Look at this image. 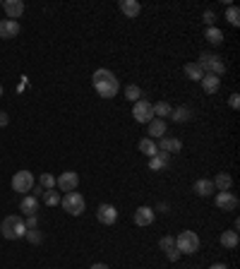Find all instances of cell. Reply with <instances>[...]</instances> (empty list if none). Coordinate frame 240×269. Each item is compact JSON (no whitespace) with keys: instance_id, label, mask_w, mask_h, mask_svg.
<instances>
[{"instance_id":"cell-1","label":"cell","mask_w":240,"mask_h":269,"mask_svg":"<svg viewBox=\"0 0 240 269\" xmlns=\"http://www.w3.org/2000/svg\"><path fill=\"white\" fill-rule=\"evenodd\" d=\"M91 84H94V89H96V94L101 99H113L120 89L118 77L113 75L110 70H106V67H98L96 72L91 75Z\"/></svg>"},{"instance_id":"cell-2","label":"cell","mask_w":240,"mask_h":269,"mask_svg":"<svg viewBox=\"0 0 240 269\" xmlns=\"http://www.w3.org/2000/svg\"><path fill=\"white\" fill-rule=\"evenodd\" d=\"M0 233L3 238H8V240H17V238H24L27 233V226H24V219L22 216H5L3 219V224H0Z\"/></svg>"},{"instance_id":"cell-3","label":"cell","mask_w":240,"mask_h":269,"mask_svg":"<svg viewBox=\"0 0 240 269\" xmlns=\"http://www.w3.org/2000/svg\"><path fill=\"white\" fill-rule=\"evenodd\" d=\"M197 65L202 67V72L204 75H214V77H221L223 72H226V63L218 58L216 53H204L199 55V60H197Z\"/></svg>"},{"instance_id":"cell-4","label":"cell","mask_w":240,"mask_h":269,"mask_svg":"<svg viewBox=\"0 0 240 269\" xmlns=\"http://www.w3.org/2000/svg\"><path fill=\"white\" fill-rule=\"evenodd\" d=\"M175 248L180 250V255H192L199 250V236L195 231H180L175 236Z\"/></svg>"},{"instance_id":"cell-5","label":"cell","mask_w":240,"mask_h":269,"mask_svg":"<svg viewBox=\"0 0 240 269\" xmlns=\"http://www.w3.org/2000/svg\"><path fill=\"white\" fill-rule=\"evenodd\" d=\"M60 205H63V209H65L67 214L79 216L82 212H84L87 202H84V195H79V193L75 190V193H65V197L60 200Z\"/></svg>"},{"instance_id":"cell-6","label":"cell","mask_w":240,"mask_h":269,"mask_svg":"<svg viewBox=\"0 0 240 269\" xmlns=\"http://www.w3.org/2000/svg\"><path fill=\"white\" fill-rule=\"evenodd\" d=\"M34 188V173L32 171H17L12 175V190L15 193H32Z\"/></svg>"},{"instance_id":"cell-7","label":"cell","mask_w":240,"mask_h":269,"mask_svg":"<svg viewBox=\"0 0 240 269\" xmlns=\"http://www.w3.org/2000/svg\"><path fill=\"white\" fill-rule=\"evenodd\" d=\"M77 185H79V175L75 171H65L55 178V188H60L63 193H75Z\"/></svg>"},{"instance_id":"cell-8","label":"cell","mask_w":240,"mask_h":269,"mask_svg":"<svg viewBox=\"0 0 240 269\" xmlns=\"http://www.w3.org/2000/svg\"><path fill=\"white\" fill-rule=\"evenodd\" d=\"M132 116H135L137 123H149V120H154L152 104H149L147 99H140V101L135 104V108H132Z\"/></svg>"},{"instance_id":"cell-9","label":"cell","mask_w":240,"mask_h":269,"mask_svg":"<svg viewBox=\"0 0 240 269\" xmlns=\"http://www.w3.org/2000/svg\"><path fill=\"white\" fill-rule=\"evenodd\" d=\"M214 202H216V207L218 209H221V212H235V209H238V197H235V195L230 193H216V200H214Z\"/></svg>"},{"instance_id":"cell-10","label":"cell","mask_w":240,"mask_h":269,"mask_svg":"<svg viewBox=\"0 0 240 269\" xmlns=\"http://www.w3.org/2000/svg\"><path fill=\"white\" fill-rule=\"evenodd\" d=\"M96 219L101 224H106V226H113V224L118 221V209L113 205H101L96 209Z\"/></svg>"},{"instance_id":"cell-11","label":"cell","mask_w":240,"mask_h":269,"mask_svg":"<svg viewBox=\"0 0 240 269\" xmlns=\"http://www.w3.org/2000/svg\"><path fill=\"white\" fill-rule=\"evenodd\" d=\"M154 219H156V212H154L152 207H140L135 212V224L137 226H152Z\"/></svg>"},{"instance_id":"cell-12","label":"cell","mask_w":240,"mask_h":269,"mask_svg":"<svg viewBox=\"0 0 240 269\" xmlns=\"http://www.w3.org/2000/svg\"><path fill=\"white\" fill-rule=\"evenodd\" d=\"M3 8H5V15H8V20H20L24 12V3L22 0H5L3 3Z\"/></svg>"},{"instance_id":"cell-13","label":"cell","mask_w":240,"mask_h":269,"mask_svg":"<svg viewBox=\"0 0 240 269\" xmlns=\"http://www.w3.org/2000/svg\"><path fill=\"white\" fill-rule=\"evenodd\" d=\"M156 147H159V151H166V154H178V151L183 149V142L178 140V137H166L164 135Z\"/></svg>"},{"instance_id":"cell-14","label":"cell","mask_w":240,"mask_h":269,"mask_svg":"<svg viewBox=\"0 0 240 269\" xmlns=\"http://www.w3.org/2000/svg\"><path fill=\"white\" fill-rule=\"evenodd\" d=\"M20 34V22L0 20V39H15Z\"/></svg>"},{"instance_id":"cell-15","label":"cell","mask_w":240,"mask_h":269,"mask_svg":"<svg viewBox=\"0 0 240 269\" xmlns=\"http://www.w3.org/2000/svg\"><path fill=\"white\" fill-rule=\"evenodd\" d=\"M120 10H123V15H125V17L135 20V17L142 12V5H140L137 0H120Z\"/></svg>"},{"instance_id":"cell-16","label":"cell","mask_w":240,"mask_h":269,"mask_svg":"<svg viewBox=\"0 0 240 269\" xmlns=\"http://www.w3.org/2000/svg\"><path fill=\"white\" fill-rule=\"evenodd\" d=\"M168 161H171V154L159 151L156 156L149 159V168H152V171H164V168H168Z\"/></svg>"},{"instance_id":"cell-17","label":"cell","mask_w":240,"mask_h":269,"mask_svg":"<svg viewBox=\"0 0 240 269\" xmlns=\"http://www.w3.org/2000/svg\"><path fill=\"white\" fill-rule=\"evenodd\" d=\"M147 125H149V132H147L149 137H156V140H161V137L166 135V120L154 118V120H149Z\"/></svg>"},{"instance_id":"cell-18","label":"cell","mask_w":240,"mask_h":269,"mask_svg":"<svg viewBox=\"0 0 240 269\" xmlns=\"http://www.w3.org/2000/svg\"><path fill=\"white\" fill-rule=\"evenodd\" d=\"M20 212H24L27 216H32L39 212V200L34 197V195H27V197H22V202H20Z\"/></svg>"},{"instance_id":"cell-19","label":"cell","mask_w":240,"mask_h":269,"mask_svg":"<svg viewBox=\"0 0 240 269\" xmlns=\"http://www.w3.org/2000/svg\"><path fill=\"white\" fill-rule=\"evenodd\" d=\"M192 190H195V193L199 195V197H209V195L216 193L214 183H211V181H207V178H199V181L195 183V188H192Z\"/></svg>"},{"instance_id":"cell-20","label":"cell","mask_w":240,"mask_h":269,"mask_svg":"<svg viewBox=\"0 0 240 269\" xmlns=\"http://www.w3.org/2000/svg\"><path fill=\"white\" fill-rule=\"evenodd\" d=\"M211 183H214V188H216L218 193H228L230 185H233V178H230L228 173H218V175L214 178V181H211Z\"/></svg>"},{"instance_id":"cell-21","label":"cell","mask_w":240,"mask_h":269,"mask_svg":"<svg viewBox=\"0 0 240 269\" xmlns=\"http://www.w3.org/2000/svg\"><path fill=\"white\" fill-rule=\"evenodd\" d=\"M238 243H240L238 231H223V233H221V245H223L226 250L238 248Z\"/></svg>"},{"instance_id":"cell-22","label":"cell","mask_w":240,"mask_h":269,"mask_svg":"<svg viewBox=\"0 0 240 269\" xmlns=\"http://www.w3.org/2000/svg\"><path fill=\"white\" fill-rule=\"evenodd\" d=\"M218 86H221V77H214V75L202 77V89H204L207 94H216Z\"/></svg>"},{"instance_id":"cell-23","label":"cell","mask_w":240,"mask_h":269,"mask_svg":"<svg viewBox=\"0 0 240 269\" xmlns=\"http://www.w3.org/2000/svg\"><path fill=\"white\" fill-rule=\"evenodd\" d=\"M183 72H185L187 79H192V82H202V77H204V72H202V67L197 63H187L185 67H183Z\"/></svg>"},{"instance_id":"cell-24","label":"cell","mask_w":240,"mask_h":269,"mask_svg":"<svg viewBox=\"0 0 240 269\" xmlns=\"http://www.w3.org/2000/svg\"><path fill=\"white\" fill-rule=\"evenodd\" d=\"M140 151H142V154H147V156L152 159V156H156V154H159V147H156V142H154L152 137H142V140H140Z\"/></svg>"},{"instance_id":"cell-25","label":"cell","mask_w":240,"mask_h":269,"mask_svg":"<svg viewBox=\"0 0 240 269\" xmlns=\"http://www.w3.org/2000/svg\"><path fill=\"white\" fill-rule=\"evenodd\" d=\"M190 118H192V111L187 106H180L171 111V120H175V123H187Z\"/></svg>"},{"instance_id":"cell-26","label":"cell","mask_w":240,"mask_h":269,"mask_svg":"<svg viewBox=\"0 0 240 269\" xmlns=\"http://www.w3.org/2000/svg\"><path fill=\"white\" fill-rule=\"evenodd\" d=\"M204 39H207L211 46H221V43H223V34H221V29H216V27H207Z\"/></svg>"},{"instance_id":"cell-27","label":"cell","mask_w":240,"mask_h":269,"mask_svg":"<svg viewBox=\"0 0 240 269\" xmlns=\"http://www.w3.org/2000/svg\"><path fill=\"white\" fill-rule=\"evenodd\" d=\"M152 111H154V116H156V118L164 120L166 116H171V111H173V108L168 106V101H159V104H152Z\"/></svg>"},{"instance_id":"cell-28","label":"cell","mask_w":240,"mask_h":269,"mask_svg":"<svg viewBox=\"0 0 240 269\" xmlns=\"http://www.w3.org/2000/svg\"><path fill=\"white\" fill-rule=\"evenodd\" d=\"M125 99L132 101V104H137V101L142 99V89H140L137 84H128L125 86Z\"/></svg>"},{"instance_id":"cell-29","label":"cell","mask_w":240,"mask_h":269,"mask_svg":"<svg viewBox=\"0 0 240 269\" xmlns=\"http://www.w3.org/2000/svg\"><path fill=\"white\" fill-rule=\"evenodd\" d=\"M226 20H228V24H233V27H240V10L235 5H228V8H226Z\"/></svg>"},{"instance_id":"cell-30","label":"cell","mask_w":240,"mask_h":269,"mask_svg":"<svg viewBox=\"0 0 240 269\" xmlns=\"http://www.w3.org/2000/svg\"><path fill=\"white\" fill-rule=\"evenodd\" d=\"M24 238H27L29 243H34V245H39V243L44 240V236H41V231H39V228H27Z\"/></svg>"},{"instance_id":"cell-31","label":"cell","mask_w":240,"mask_h":269,"mask_svg":"<svg viewBox=\"0 0 240 269\" xmlns=\"http://www.w3.org/2000/svg\"><path fill=\"white\" fill-rule=\"evenodd\" d=\"M39 185L44 188V190H53L55 188V178L51 173H41V178H39Z\"/></svg>"},{"instance_id":"cell-32","label":"cell","mask_w":240,"mask_h":269,"mask_svg":"<svg viewBox=\"0 0 240 269\" xmlns=\"http://www.w3.org/2000/svg\"><path fill=\"white\" fill-rule=\"evenodd\" d=\"M60 200H63V197H60L58 193H53V190H46V193H44V202H46L48 207L60 205Z\"/></svg>"},{"instance_id":"cell-33","label":"cell","mask_w":240,"mask_h":269,"mask_svg":"<svg viewBox=\"0 0 240 269\" xmlns=\"http://www.w3.org/2000/svg\"><path fill=\"white\" fill-rule=\"evenodd\" d=\"M159 245H161V250H168V248H175V238L173 236H164L161 240H159Z\"/></svg>"},{"instance_id":"cell-34","label":"cell","mask_w":240,"mask_h":269,"mask_svg":"<svg viewBox=\"0 0 240 269\" xmlns=\"http://www.w3.org/2000/svg\"><path fill=\"white\" fill-rule=\"evenodd\" d=\"M228 106L233 108V111H238V108H240V94H230V99H228Z\"/></svg>"},{"instance_id":"cell-35","label":"cell","mask_w":240,"mask_h":269,"mask_svg":"<svg viewBox=\"0 0 240 269\" xmlns=\"http://www.w3.org/2000/svg\"><path fill=\"white\" fill-rule=\"evenodd\" d=\"M214 22H216V15L211 10H207L204 12V24H207V27H214Z\"/></svg>"},{"instance_id":"cell-36","label":"cell","mask_w":240,"mask_h":269,"mask_svg":"<svg viewBox=\"0 0 240 269\" xmlns=\"http://www.w3.org/2000/svg\"><path fill=\"white\" fill-rule=\"evenodd\" d=\"M166 255H168V259H171V262H175V259H180V250H178V248H168V250H166Z\"/></svg>"},{"instance_id":"cell-37","label":"cell","mask_w":240,"mask_h":269,"mask_svg":"<svg viewBox=\"0 0 240 269\" xmlns=\"http://www.w3.org/2000/svg\"><path fill=\"white\" fill-rule=\"evenodd\" d=\"M36 224H39L36 214H32V216H27V219H24V226H27V228H36Z\"/></svg>"},{"instance_id":"cell-38","label":"cell","mask_w":240,"mask_h":269,"mask_svg":"<svg viewBox=\"0 0 240 269\" xmlns=\"http://www.w3.org/2000/svg\"><path fill=\"white\" fill-rule=\"evenodd\" d=\"M32 190H34V197H36V200H39V197H44V193H46V190L41 188V185H34Z\"/></svg>"},{"instance_id":"cell-39","label":"cell","mask_w":240,"mask_h":269,"mask_svg":"<svg viewBox=\"0 0 240 269\" xmlns=\"http://www.w3.org/2000/svg\"><path fill=\"white\" fill-rule=\"evenodd\" d=\"M8 123H10V118H8V113H5V111H0V128H5Z\"/></svg>"},{"instance_id":"cell-40","label":"cell","mask_w":240,"mask_h":269,"mask_svg":"<svg viewBox=\"0 0 240 269\" xmlns=\"http://www.w3.org/2000/svg\"><path fill=\"white\" fill-rule=\"evenodd\" d=\"M91 269H110L108 264H103V262H96V264H91Z\"/></svg>"},{"instance_id":"cell-41","label":"cell","mask_w":240,"mask_h":269,"mask_svg":"<svg viewBox=\"0 0 240 269\" xmlns=\"http://www.w3.org/2000/svg\"><path fill=\"white\" fill-rule=\"evenodd\" d=\"M209 269H228V267H226L223 262H216V264H211V267H209Z\"/></svg>"},{"instance_id":"cell-42","label":"cell","mask_w":240,"mask_h":269,"mask_svg":"<svg viewBox=\"0 0 240 269\" xmlns=\"http://www.w3.org/2000/svg\"><path fill=\"white\" fill-rule=\"evenodd\" d=\"M0 97H3V84H0Z\"/></svg>"}]
</instances>
